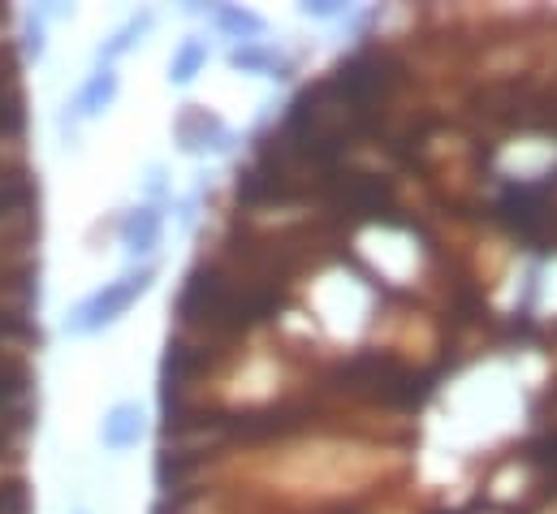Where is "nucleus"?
Returning <instances> with one entry per match:
<instances>
[{"instance_id":"f257e3e1","label":"nucleus","mask_w":557,"mask_h":514,"mask_svg":"<svg viewBox=\"0 0 557 514\" xmlns=\"http://www.w3.org/2000/svg\"><path fill=\"white\" fill-rule=\"evenodd\" d=\"M151 277H156V268H135V272H126V277H117V281H104L100 290H91L83 303L70 307L65 333H70V338L104 333L109 325H117V320L139 303L143 294L151 290Z\"/></svg>"},{"instance_id":"f03ea898","label":"nucleus","mask_w":557,"mask_h":514,"mask_svg":"<svg viewBox=\"0 0 557 514\" xmlns=\"http://www.w3.org/2000/svg\"><path fill=\"white\" fill-rule=\"evenodd\" d=\"M147 437V411L139 402H113L100 419V445L109 454H131Z\"/></svg>"},{"instance_id":"7ed1b4c3","label":"nucleus","mask_w":557,"mask_h":514,"mask_svg":"<svg viewBox=\"0 0 557 514\" xmlns=\"http://www.w3.org/2000/svg\"><path fill=\"white\" fill-rule=\"evenodd\" d=\"M160 234H164V217L151 208V204H139V208H131L126 217H122V225H117V238H122V247H126V256H151L156 247H160Z\"/></svg>"},{"instance_id":"20e7f679","label":"nucleus","mask_w":557,"mask_h":514,"mask_svg":"<svg viewBox=\"0 0 557 514\" xmlns=\"http://www.w3.org/2000/svg\"><path fill=\"white\" fill-rule=\"evenodd\" d=\"M117 91H122V78L113 74V70H100L96 65V74L78 87V96H74V118H83V122H91V118H100L104 109H113V100H117Z\"/></svg>"},{"instance_id":"39448f33","label":"nucleus","mask_w":557,"mask_h":514,"mask_svg":"<svg viewBox=\"0 0 557 514\" xmlns=\"http://www.w3.org/2000/svg\"><path fill=\"white\" fill-rule=\"evenodd\" d=\"M177 138H182V147H186V151H195V156H199V151H225V147L234 143V134H230V130L221 126L216 118L199 113V109H195V113H186V118L177 122Z\"/></svg>"},{"instance_id":"423d86ee","label":"nucleus","mask_w":557,"mask_h":514,"mask_svg":"<svg viewBox=\"0 0 557 514\" xmlns=\"http://www.w3.org/2000/svg\"><path fill=\"white\" fill-rule=\"evenodd\" d=\"M208 17H212V26L221 35L238 39V48L243 44H264V30H269L264 17L251 13V9H243V4H216V9H208Z\"/></svg>"},{"instance_id":"0eeeda50","label":"nucleus","mask_w":557,"mask_h":514,"mask_svg":"<svg viewBox=\"0 0 557 514\" xmlns=\"http://www.w3.org/2000/svg\"><path fill=\"white\" fill-rule=\"evenodd\" d=\"M156 26V13L151 9H139V13H131L104 44H100V52H96V61H100V70H113V61L117 57H126L135 44H143V35Z\"/></svg>"},{"instance_id":"6e6552de","label":"nucleus","mask_w":557,"mask_h":514,"mask_svg":"<svg viewBox=\"0 0 557 514\" xmlns=\"http://www.w3.org/2000/svg\"><path fill=\"white\" fill-rule=\"evenodd\" d=\"M208 65V44L203 39H182L177 44V52H173V61H169V83H177V87H186V83H195V74Z\"/></svg>"},{"instance_id":"1a4fd4ad","label":"nucleus","mask_w":557,"mask_h":514,"mask_svg":"<svg viewBox=\"0 0 557 514\" xmlns=\"http://www.w3.org/2000/svg\"><path fill=\"white\" fill-rule=\"evenodd\" d=\"M230 61H234V70H247V74H264V70L281 65V57L269 44H243L230 52Z\"/></svg>"},{"instance_id":"9d476101","label":"nucleus","mask_w":557,"mask_h":514,"mask_svg":"<svg viewBox=\"0 0 557 514\" xmlns=\"http://www.w3.org/2000/svg\"><path fill=\"white\" fill-rule=\"evenodd\" d=\"M302 13H307V17H342L346 9H342V4H302Z\"/></svg>"},{"instance_id":"9b49d317","label":"nucleus","mask_w":557,"mask_h":514,"mask_svg":"<svg viewBox=\"0 0 557 514\" xmlns=\"http://www.w3.org/2000/svg\"><path fill=\"white\" fill-rule=\"evenodd\" d=\"M78 514H83V511H78Z\"/></svg>"}]
</instances>
